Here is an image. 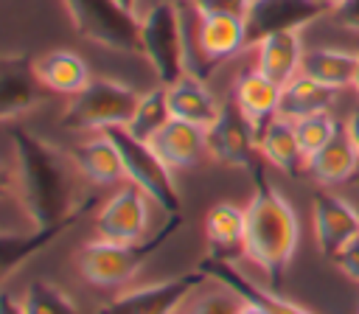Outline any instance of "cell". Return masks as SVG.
I'll list each match as a JSON object with an SVG mask.
<instances>
[{
    "mask_svg": "<svg viewBox=\"0 0 359 314\" xmlns=\"http://www.w3.org/2000/svg\"><path fill=\"white\" fill-rule=\"evenodd\" d=\"M11 160L3 171V193L14 196L22 216L28 219V233L3 230V275L8 278L22 261L45 250L62 230L79 221L93 199L79 191V165L73 154L67 157L53 143L42 140L25 126H8Z\"/></svg>",
    "mask_w": 359,
    "mask_h": 314,
    "instance_id": "6da1fadb",
    "label": "cell"
},
{
    "mask_svg": "<svg viewBox=\"0 0 359 314\" xmlns=\"http://www.w3.org/2000/svg\"><path fill=\"white\" fill-rule=\"evenodd\" d=\"M255 188L252 199L247 205V241L244 255L266 275L272 289H280L286 269L294 258L297 241H300V224L297 213L289 205V199L266 182L264 163L258 160L250 168Z\"/></svg>",
    "mask_w": 359,
    "mask_h": 314,
    "instance_id": "7a4b0ae2",
    "label": "cell"
},
{
    "mask_svg": "<svg viewBox=\"0 0 359 314\" xmlns=\"http://www.w3.org/2000/svg\"><path fill=\"white\" fill-rule=\"evenodd\" d=\"M180 224H182V213H174L157 233L140 241H109V238L87 241L76 252V266L81 278L93 286H107V289L123 286L143 269V264L168 241V235Z\"/></svg>",
    "mask_w": 359,
    "mask_h": 314,
    "instance_id": "3957f363",
    "label": "cell"
},
{
    "mask_svg": "<svg viewBox=\"0 0 359 314\" xmlns=\"http://www.w3.org/2000/svg\"><path fill=\"white\" fill-rule=\"evenodd\" d=\"M140 53L154 67L160 84H174L188 70L182 3L160 0L140 17Z\"/></svg>",
    "mask_w": 359,
    "mask_h": 314,
    "instance_id": "277c9868",
    "label": "cell"
},
{
    "mask_svg": "<svg viewBox=\"0 0 359 314\" xmlns=\"http://www.w3.org/2000/svg\"><path fill=\"white\" fill-rule=\"evenodd\" d=\"M140 95L115 78H90L84 90L70 95L62 126L76 132H104L112 126H126L137 109Z\"/></svg>",
    "mask_w": 359,
    "mask_h": 314,
    "instance_id": "5b68a950",
    "label": "cell"
},
{
    "mask_svg": "<svg viewBox=\"0 0 359 314\" xmlns=\"http://www.w3.org/2000/svg\"><path fill=\"white\" fill-rule=\"evenodd\" d=\"M81 39L118 53L140 50V17L118 0H62Z\"/></svg>",
    "mask_w": 359,
    "mask_h": 314,
    "instance_id": "8992f818",
    "label": "cell"
},
{
    "mask_svg": "<svg viewBox=\"0 0 359 314\" xmlns=\"http://www.w3.org/2000/svg\"><path fill=\"white\" fill-rule=\"evenodd\" d=\"M104 132L115 140V146L121 151L126 179L132 185H137L168 216L180 213V191L174 185V168L154 151V146L149 140L135 137L126 126H112V129H104Z\"/></svg>",
    "mask_w": 359,
    "mask_h": 314,
    "instance_id": "52a82bcc",
    "label": "cell"
},
{
    "mask_svg": "<svg viewBox=\"0 0 359 314\" xmlns=\"http://www.w3.org/2000/svg\"><path fill=\"white\" fill-rule=\"evenodd\" d=\"M205 151L213 163L230 168H252L258 163V126L236 107V101H224L219 118L205 129Z\"/></svg>",
    "mask_w": 359,
    "mask_h": 314,
    "instance_id": "ba28073f",
    "label": "cell"
},
{
    "mask_svg": "<svg viewBox=\"0 0 359 314\" xmlns=\"http://www.w3.org/2000/svg\"><path fill=\"white\" fill-rule=\"evenodd\" d=\"M208 278L210 275L202 266H196L194 272H182L160 283L137 286L104 303L98 314H174L188 300V294H194Z\"/></svg>",
    "mask_w": 359,
    "mask_h": 314,
    "instance_id": "9c48e42d",
    "label": "cell"
},
{
    "mask_svg": "<svg viewBox=\"0 0 359 314\" xmlns=\"http://www.w3.org/2000/svg\"><path fill=\"white\" fill-rule=\"evenodd\" d=\"M151 221V199L137 185H123L115 191L95 216L98 238L109 241H140L149 233Z\"/></svg>",
    "mask_w": 359,
    "mask_h": 314,
    "instance_id": "30bf717a",
    "label": "cell"
},
{
    "mask_svg": "<svg viewBox=\"0 0 359 314\" xmlns=\"http://www.w3.org/2000/svg\"><path fill=\"white\" fill-rule=\"evenodd\" d=\"M325 11H331L328 6L317 3V0H252L250 11L244 17L247 22V42L250 48L278 31H300L303 25L314 22L317 17H323Z\"/></svg>",
    "mask_w": 359,
    "mask_h": 314,
    "instance_id": "8fae6325",
    "label": "cell"
},
{
    "mask_svg": "<svg viewBox=\"0 0 359 314\" xmlns=\"http://www.w3.org/2000/svg\"><path fill=\"white\" fill-rule=\"evenodd\" d=\"M311 221L317 247L325 258H337L342 247L359 235V207L328 191L311 196Z\"/></svg>",
    "mask_w": 359,
    "mask_h": 314,
    "instance_id": "7c38bea8",
    "label": "cell"
},
{
    "mask_svg": "<svg viewBox=\"0 0 359 314\" xmlns=\"http://www.w3.org/2000/svg\"><path fill=\"white\" fill-rule=\"evenodd\" d=\"M45 98V84L34 73V62L22 53H6L0 70V118L14 121L17 115L31 112Z\"/></svg>",
    "mask_w": 359,
    "mask_h": 314,
    "instance_id": "4fadbf2b",
    "label": "cell"
},
{
    "mask_svg": "<svg viewBox=\"0 0 359 314\" xmlns=\"http://www.w3.org/2000/svg\"><path fill=\"white\" fill-rule=\"evenodd\" d=\"M194 48L202 56L205 67H216L244 48L247 42V22L244 17H230V14H216V17H199L196 14V31H194Z\"/></svg>",
    "mask_w": 359,
    "mask_h": 314,
    "instance_id": "5bb4252c",
    "label": "cell"
},
{
    "mask_svg": "<svg viewBox=\"0 0 359 314\" xmlns=\"http://www.w3.org/2000/svg\"><path fill=\"white\" fill-rule=\"evenodd\" d=\"M199 266L213 278V280H219L222 286H230L233 292H238L247 303H255V306H261L266 314H311L309 308H303V306H297L294 300H289V297H283L278 289H266V286H258L252 278H247V272H238L236 266H233V261H222V258H202L199 261Z\"/></svg>",
    "mask_w": 359,
    "mask_h": 314,
    "instance_id": "9a60e30c",
    "label": "cell"
},
{
    "mask_svg": "<svg viewBox=\"0 0 359 314\" xmlns=\"http://www.w3.org/2000/svg\"><path fill=\"white\" fill-rule=\"evenodd\" d=\"M165 90H168L171 118H180V121H188V123H196V126L208 129L222 112V101L210 93L208 81L202 76L191 73V70H185Z\"/></svg>",
    "mask_w": 359,
    "mask_h": 314,
    "instance_id": "2e32d148",
    "label": "cell"
},
{
    "mask_svg": "<svg viewBox=\"0 0 359 314\" xmlns=\"http://www.w3.org/2000/svg\"><path fill=\"white\" fill-rule=\"evenodd\" d=\"M205 238L210 258L233 261L236 255H244L247 207H238L233 202H216L205 216Z\"/></svg>",
    "mask_w": 359,
    "mask_h": 314,
    "instance_id": "e0dca14e",
    "label": "cell"
},
{
    "mask_svg": "<svg viewBox=\"0 0 359 314\" xmlns=\"http://www.w3.org/2000/svg\"><path fill=\"white\" fill-rule=\"evenodd\" d=\"M252 48H255V67L264 76H269L272 81H278L280 87L300 73L303 53H306L303 39H300V31H278V34H269V36L258 39Z\"/></svg>",
    "mask_w": 359,
    "mask_h": 314,
    "instance_id": "ac0fdd59",
    "label": "cell"
},
{
    "mask_svg": "<svg viewBox=\"0 0 359 314\" xmlns=\"http://www.w3.org/2000/svg\"><path fill=\"white\" fill-rule=\"evenodd\" d=\"M149 143L174 171L191 168L194 163L202 160V154H208L205 151V129L196 123L180 121V118H171Z\"/></svg>",
    "mask_w": 359,
    "mask_h": 314,
    "instance_id": "d6986e66",
    "label": "cell"
},
{
    "mask_svg": "<svg viewBox=\"0 0 359 314\" xmlns=\"http://www.w3.org/2000/svg\"><path fill=\"white\" fill-rule=\"evenodd\" d=\"M280 84L264 76L258 67L244 70L233 81V101L236 107L261 129L272 115H278L280 107Z\"/></svg>",
    "mask_w": 359,
    "mask_h": 314,
    "instance_id": "ffe728a7",
    "label": "cell"
},
{
    "mask_svg": "<svg viewBox=\"0 0 359 314\" xmlns=\"http://www.w3.org/2000/svg\"><path fill=\"white\" fill-rule=\"evenodd\" d=\"M258 149L269 165H275L286 174H300L306 168V154L300 149L294 121H289L283 115H272L258 129Z\"/></svg>",
    "mask_w": 359,
    "mask_h": 314,
    "instance_id": "44dd1931",
    "label": "cell"
},
{
    "mask_svg": "<svg viewBox=\"0 0 359 314\" xmlns=\"http://www.w3.org/2000/svg\"><path fill=\"white\" fill-rule=\"evenodd\" d=\"M359 168V151L353 146V140L348 137L345 126H339V132L323 146L317 149L309 160H306V171L323 182V185H339L348 182Z\"/></svg>",
    "mask_w": 359,
    "mask_h": 314,
    "instance_id": "7402d4cb",
    "label": "cell"
},
{
    "mask_svg": "<svg viewBox=\"0 0 359 314\" xmlns=\"http://www.w3.org/2000/svg\"><path fill=\"white\" fill-rule=\"evenodd\" d=\"M34 73L45 84V90L59 95H76L90 81L87 62L73 50H48L34 59Z\"/></svg>",
    "mask_w": 359,
    "mask_h": 314,
    "instance_id": "603a6c76",
    "label": "cell"
},
{
    "mask_svg": "<svg viewBox=\"0 0 359 314\" xmlns=\"http://www.w3.org/2000/svg\"><path fill=\"white\" fill-rule=\"evenodd\" d=\"M73 160H76L81 177L84 179H93L95 185H112L118 179H126L121 151H118L115 140L107 132H101V135L79 143L73 149Z\"/></svg>",
    "mask_w": 359,
    "mask_h": 314,
    "instance_id": "cb8c5ba5",
    "label": "cell"
},
{
    "mask_svg": "<svg viewBox=\"0 0 359 314\" xmlns=\"http://www.w3.org/2000/svg\"><path fill=\"white\" fill-rule=\"evenodd\" d=\"M337 101V90L306 76V73H297L292 81L283 84L280 90V107H278V115L289 118V121H300L306 115H314V112H331Z\"/></svg>",
    "mask_w": 359,
    "mask_h": 314,
    "instance_id": "d4e9b609",
    "label": "cell"
},
{
    "mask_svg": "<svg viewBox=\"0 0 359 314\" xmlns=\"http://www.w3.org/2000/svg\"><path fill=\"white\" fill-rule=\"evenodd\" d=\"M356 64H359V53L337 50V48H311L303 53L300 73H306L334 90H345V87H353Z\"/></svg>",
    "mask_w": 359,
    "mask_h": 314,
    "instance_id": "484cf974",
    "label": "cell"
},
{
    "mask_svg": "<svg viewBox=\"0 0 359 314\" xmlns=\"http://www.w3.org/2000/svg\"><path fill=\"white\" fill-rule=\"evenodd\" d=\"M168 121H171L168 90H165V84H160V87H154V90H149V93L140 95L137 109H135L132 121L126 123V129L135 137H140V140H151Z\"/></svg>",
    "mask_w": 359,
    "mask_h": 314,
    "instance_id": "4316f807",
    "label": "cell"
},
{
    "mask_svg": "<svg viewBox=\"0 0 359 314\" xmlns=\"http://www.w3.org/2000/svg\"><path fill=\"white\" fill-rule=\"evenodd\" d=\"M22 306L25 314H79L73 297L48 280H31L22 294Z\"/></svg>",
    "mask_w": 359,
    "mask_h": 314,
    "instance_id": "83f0119b",
    "label": "cell"
},
{
    "mask_svg": "<svg viewBox=\"0 0 359 314\" xmlns=\"http://www.w3.org/2000/svg\"><path fill=\"white\" fill-rule=\"evenodd\" d=\"M294 132H297L300 149H303V154L309 160L317 149H323L339 132V123L334 121L331 112H314V115H306V118L294 121Z\"/></svg>",
    "mask_w": 359,
    "mask_h": 314,
    "instance_id": "f1b7e54d",
    "label": "cell"
},
{
    "mask_svg": "<svg viewBox=\"0 0 359 314\" xmlns=\"http://www.w3.org/2000/svg\"><path fill=\"white\" fill-rule=\"evenodd\" d=\"M241 308H244V297L230 286H219L213 292L199 294L185 308V314H241Z\"/></svg>",
    "mask_w": 359,
    "mask_h": 314,
    "instance_id": "f546056e",
    "label": "cell"
},
{
    "mask_svg": "<svg viewBox=\"0 0 359 314\" xmlns=\"http://www.w3.org/2000/svg\"><path fill=\"white\" fill-rule=\"evenodd\" d=\"M194 14L199 17H216V14H230V17H247L252 0H188Z\"/></svg>",
    "mask_w": 359,
    "mask_h": 314,
    "instance_id": "4dcf8cb0",
    "label": "cell"
},
{
    "mask_svg": "<svg viewBox=\"0 0 359 314\" xmlns=\"http://www.w3.org/2000/svg\"><path fill=\"white\" fill-rule=\"evenodd\" d=\"M334 261H337V266H339L351 280L359 283V235H356L353 241H348V244L342 247V252H339Z\"/></svg>",
    "mask_w": 359,
    "mask_h": 314,
    "instance_id": "1f68e13d",
    "label": "cell"
},
{
    "mask_svg": "<svg viewBox=\"0 0 359 314\" xmlns=\"http://www.w3.org/2000/svg\"><path fill=\"white\" fill-rule=\"evenodd\" d=\"M334 20L348 28V31H359V0H339L334 8H331Z\"/></svg>",
    "mask_w": 359,
    "mask_h": 314,
    "instance_id": "d6a6232c",
    "label": "cell"
},
{
    "mask_svg": "<svg viewBox=\"0 0 359 314\" xmlns=\"http://www.w3.org/2000/svg\"><path fill=\"white\" fill-rule=\"evenodd\" d=\"M0 314H25L22 297H14V294H3V300H0Z\"/></svg>",
    "mask_w": 359,
    "mask_h": 314,
    "instance_id": "836d02e7",
    "label": "cell"
},
{
    "mask_svg": "<svg viewBox=\"0 0 359 314\" xmlns=\"http://www.w3.org/2000/svg\"><path fill=\"white\" fill-rule=\"evenodd\" d=\"M345 132H348V137L353 140V146H356V151H359V109H353V112L348 115V121H345Z\"/></svg>",
    "mask_w": 359,
    "mask_h": 314,
    "instance_id": "e575fe53",
    "label": "cell"
},
{
    "mask_svg": "<svg viewBox=\"0 0 359 314\" xmlns=\"http://www.w3.org/2000/svg\"><path fill=\"white\" fill-rule=\"evenodd\" d=\"M241 314H266L261 306H255V303H247L244 300V308H241Z\"/></svg>",
    "mask_w": 359,
    "mask_h": 314,
    "instance_id": "d590c367",
    "label": "cell"
},
{
    "mask_svg": "<svg viewBox=\"0 0 359 314\" xmlns=\"http://www.w3.org/2000/svg\"><path fill=\"white\" fill-rule=\"evenodd\" d=\"M118 3H121V6H126V8H132V11H135V3H137V0H118Z\"/></svg>",
    "mask_w": 359,
    "mask_h": 314,
    "instance_id": "8d00e7d4",
    "label": "cell"
},
{
    "mask_svg": "<svg viewBox=\"0 0 359 314\" xmlns=\"http://www.w3.org/2000/svg\"><path fill=\"white\" fill-rule=\"evenodd\" d=\"M317 3H323V6H328V8H334L339 0H317Z\"/></svg>",
    "mask_w": 359,
    "mask_h": 314,
    "instance_id": "74e56055",
    "label": "cell"
},
{
    "mask_svg": "<svg viewBox=\"0 0 359 314\" xmlns=\"http://www.w3.org/2000/svg\"><path fill=\"white\" fill-rule=\"evenodd\" d=\"M353 90H356V95H359V64H356V78H353Z\"/></svg>",
    "mask_w": 359,
    "mask_h": 314,
    "instance_id": "f35d334b",
    "label": "cell"
},
{
    "mask_svg": "<svg viewBox=\"0 0 359 314\" xmlns=\"http://www.w3.org/2000/svg\"><path fill=\"white\" fill-rule=\"evenodd\" d=\"M356 314H359V311H356Z\"/></svg>",
    "mask_w": 359,
    "mask_h": 314,
    "instance_id": "ab89813d",
    "label": "cell"
}]
</instances>
